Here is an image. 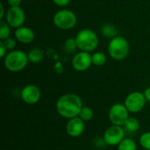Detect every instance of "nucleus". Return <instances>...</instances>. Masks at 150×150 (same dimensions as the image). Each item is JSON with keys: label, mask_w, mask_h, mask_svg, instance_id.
I'll list each match as a JSON object with an SVG mask.
<instances>
[{"label": "nucleus", "mask_w": 150, "mask_h": 150, "mask_svg": "<svg viewBox=\"0 0 150 150\" xmlns=\"http://www.w3.org/2000/svg\"><path fill=\"white\" fill-rule=\"evenodd\" d=\"M83 106L82 98L75 93H66L62 95L55 104L57 113L67 120L77 117Z\"/></svg>", "instance_id": "f257e3e1"}, {"label": "nucleus", "mask_w": 150, "mask_h": 150, "mask_svg": "<svg viewBox=\"0 0 150 150\" xmlns=\"http://www.w3.org/2000/svg\"><path fill=\"white\" fill-rule=\"evenodd\" d=\"M28 55L21 50H11L4 58V64L11 72L22 71L28 64Z\"/></svg>", "instance_id": "f03ea898"}, {"label": "nucleus", "mask_w": 150, "mask_h": 150, "mask_svg": "<svg viewBox=\"0 0 150 150\" xmlns=\"http://www.w3.org/2000/svg\"><path fill=\"white\" fill-rule=\"evenodd\" d=\"M75 39L76 41L77 48L80 49V51L89 53L94 51L99 43L98 36L97 33L94 31L87 28L79 31Z\"/></svg>", "instance_id": "7ed1b4c3"}, {"label": "nucleus", "mask_w": 150, "mask_h": 150, "mask_svg": "<svg viewBox=\"0 0 150 150\" xmlns=\"http://www.w3.org/2000/svg\"><path fill=\"white\" fill-rule=\"evenodd\" d=\"M129 49L128 41L122 36H116L111 39L108 44L109 55L116 61H121L127 58L129 54Z\"/></svg>", "instance_id": "20e7f679"}, {"label": "nucleus", "mask_w": 150, "mask_h": 150, "mask_svg": "<svg viewBox=\"0 0 150 150\" xmlns=\"http://www.w3.org/2000/svg\"><path fill=\"white\" fill-rule=\"evenodd\" d=\"M53 22L54 25L61 30H70L76 26L77 18L72 11L62 9L55 12L53 17Z\"/></svg>", "instance_id": "39448f33"}, {"label": "nucleus", "mask_w": 150, "mask_h": 150, "mask_svg": "<svg viewBox=\"0 0 150 150\" xmlns=\"http://www.w3.org/2000/svg\"><path fill=\"white\" fill-rule=\"evenodd\" d=\"M129 117L130 112L124 104L116 103L110 107L108 112V118L112 125L124 127Z\"/></svg>", "instance_id": "423d86ee"}, {"label": "nucleus", "mask_w": 150, "mask_h": 150, "mask_svg": "<svg viewBox=\"0 0 150 150\" xmlns=\"http://www.w3.org/2000/svg\"><path fill=\"white\" fill-rule=\"evenodd\" d=\"M103 138L107 146L117 147L126 138V130L121 126L111 125L104 132Z\"/></svg>", "instance_id": "0eeeda50"}, {"label": "nucleus", "mask_w": 150, "mask_h": 150, "mask_svg": "<svg viewBox=\"0 0 150 150\" xmlns=\"http://www.w3.org/2000/svg\"><path fill=\"white\" fill-rule=\"evenodd\" d=\"M147 103L143 92L133 91L129 93L125 98L124 105L130 113H138L143 110Z\"/></svg>", "instance_id": "6e6552de"}, {"label": "nucleus", "mask_w": 150, "mask_h": 150, "mask_svg": "<svg viewBox=\"0 0 150 150\" xmlns=\"http://www.w3.org/2000/svg\"><path fill=\"white\" fill-rule=\"evenodd\" d=\"M25 20V14L20 6L10 7L5 13V21L13 28H18L23 25Z\"/></svg>", "instance_id": "1a4fd4ad"}, {"label": "nucleus", "mask_w": 150, "mask_h": 150, "mask_svg": "<svg viewBox=\"0 0 150 150\" xmlns=\"http://www.w3.org/2000/svg\"><path fill=\"white\" fill-rule=\"evenodd\" d=\"M20 98L26 105H35L41 98V91L38 86L34 84H27L21 90Z\"/></svg>", "instance_id": "9d476101"}, {"label": "nucleus", "mask_w": 150, "mask_h": 150, "mask_svg": "<svg viewBox=\"0 0 150 150\" xmlns=\"http://www.w3.org/2000/svg\"><path fill=\"white\" fill-rule=\"evenodd\" d=\"M92 64V57L89 52L80 51L72 59V67L78 72H83L90 69Z\"/></svg>", "instance_id": "9b49d317"}, {"label": "nucleus", "mask_w": 150, "mask_h": 150, "mask_svg": "<svg viewBox=\"0 0 150 150\" xmlns=\"http://www.w3.org/2000/svg\"><path fill=\"white\" fill-rule=\"evenodd\" d=\"M85 130V122L80 117H75L68 120L66 124V133L72 138L80 137Z\"/></svg>", "instance_id": "f8f14e48"}, {"label": "nucleus", "mask_w": 150, "mask_h": 150, "mask_svg": "<svg viewBox=\"0 0 150 150\" xmlns=\"http://www.w3.org/2000/svg\"><path fill=\"white\" fill-rule=\"evenodd\" d=\"M34 37H35L34 32L30 27L22 25L18 28H16L15 38L17 39L18 41H19L22 44H29L33 42Z\"/></svg>", "instance_id": "ddd939ff"}, {"label": "nucleus", "mask_w": 150, "mask_h": 150, "mask_svg": "<svg viewBox=\"0 0 150 150\" xmlns=\"http://www.w3.org/2000/svg\"><path fill=\"white\" fill-rule=\"evenodd\" d=\"M125 130L129 133H135L141 128V122L135 117H129L126 121L124 127Z\"/></svg>", "instance_id": "4468645a"}, {"label": "nucleus", "mask_w": 150, "mask_h": 150, "mask_svg": "<svg viewBox=\"0 0 150 150\" xmlns=\"http://www.w3.org/2000/svg\"><path fill=\"white\" fill-rule=\"evenodd\" d=\"M27 55H28L29 62H32V63H34V64L40 63L44 58V53L40 48H33V49H31L28 52Z\"/></svg>", "instance_id": "2eb2a0df"}, {"label": "nucleus", "mask_w": 150, "mask_h": 150, "mask_svg": "<svg viewBox=\"0 0 150 150\" xmlns=\"http://www.w3.org/2000/svg\"><path fill=\"white\" fill-rule=\"evenodd\" d=\"M118 150H137V143L131 138L126 137L118 146Z\"/></svg>", "instance_id": "dca6fc26"}, {"label": "nucleus", "mask_w": 150, "mask_h": 150, "mask_svg": "<svg viewBox=\"0 0 150 150\" xmlns=\"http://www.w3.org/2000/svg\"><path fill=\"white\" fill-rule=\"evenodd\" d=\"M84 122L90 121L94 117V112L90 106H83V108L80 111V113L78 115Z\"/></svg>", "instance_id": "f3484780"}, {"label": "nucleus", "mask_w": 150, "mask_h": 150, "mask_svg": "<svg viewBox=\"0 0 150 150\" xmlns=\"http://www.w3.org/2000/svg\"><path fill=\"white\" fill-rule=\"evenodd\" d=\"M92 64L95 66H103L106 62V55L103 52H97L94 53L92 55Z\"/></svg>", "instance_id": "a211bd4d"}, {"label": "nucleus", "mask_w": 150, "mask_h": 150, "mask_svg": "<svg viewBox=\"0 0 150 150\" xmlns=\"http://www.w3.org/2000/svg\"><path fill=\"white\" fill-rule=\"evenodd\" d=\"M102 33L104 36L107 37V38H114L117 36V33H118V31L116 29V27L112 25H103L102 27Z\"/></svg>", "instance_id": "6ab92c4d"}, {"label": "nucleus", "mask_w": 150, "mask_h": 150, "mask_svg": "<svg viewBox=\"0 0 150 150\" xmlns=\"http://www.w3.org/2000/svg\"><path fill=\"white\" fill-rule=\"evenodd\" d=\"M11 26L7 24L6 21H0V40H4L5 39L10 37L11 34Z\"/></svg>", "instance_id": "aec40b11"}, {"label": "nucleus", "mask_w": 150, "mask_h": 150, "mask_svg": "<svg viewBox=\"0 0 150 150\" xmlns=\"http://www.w3.org/2000/svg\"><path fill=\"white\" fill-rule=\"evenodd\" d=\"M141 147L145 150H150V131L143 133L139 139Z\"/></svg>", "instance_id": "412c9836"}, {"label": "nucleus", "mask_w": 150, "mask_h": 150, "mask_svg": "<svg viewBox=\"0 0 150 150\" xmlns=\"http://www.w3.org/2000/svg\"><path fill=\"white\" fill-rule=\"evenodd\" d=\"M64 47H65L66 51H67V52H69V53H71V52L75 51V50H76V48L77 47L76 39H73V38H69V39H68V40L65 41Z\"/></svg>", "instance_id": "4be33fe9"}, {"label": "nucleus", "mask_w": 150, "mask_h": 150, "mask_svg": "<svg viewBox=\"0 0 150 150\" xmlns=\"http://www.w3.org/2000/svg\"><path fill=\"white\" fill-rule=\"evenodd\" d=\"M1 41L7 47L8 50H13L15 48V47H16V40L13 38L9 37V38L5 39L4 40H1Z\"/></svg>", "instance_id": "5701e85b"}, {"label": "nucleus", "mask_w": 150, "mask_h": 150, "mask_svg": "<svg viewBox=\"0 0 150 150\" xmlns=\"http://www.w3.org/2000/svg\"><path fill=\"white\" fill-rule=\"evenodd\" d=\"M7 47L4 45V43L2 41H0V57L1 58H4L5 55L7 54Z\"/></svg>", "instance_id": "b1692460"}, {"label": "nucleus", "mask_w": 150, "mask_h": 150, "mask_svg": "<svg viewBox=\"0 0 150 150\" xmlns=\"http://www.w3.org/2000/svg\"><path fill=\"white\" fill-rule=\"evenodd\" d=\"M56 5L58 6H61V7H63V6H66L68 5L71 0H52Z\"/></svg>", "instance_id": "393cba45"}, {"label": "nucleus", "mask_w": 150, "mask_h": 150, "mask_svg": "<svg viewBox=\"0 0 150 150\" xmlns=\"http://www.w3.org/2000/svg\"><path fill=\"white\" fill-rule=\"evenodd\" d=\"M7 3L10 5V7H17L20 6L22 0H7Z\"/></svg>", "instance_id": "a878e982"}, {"label": "nucleus", "mask_w": 150, "mask_h": 150, "mask_svg": "<svg viewBox=\"0 0 150 150\" xmlns=\"http://www.w3.org/2000/svg\"><path fill=\"white\" fill-rule=\"evenodd\" d=\"M144 96L146 98V100L148 102H150V87H148L145 91H144Z\"/></svg>", "instance_id": "bb28decb"}, {"label": "nucleus", "mask_w": 150, "mask_h": 150, "mask_svg": "<svg viewBox=\"0 0 150 150\" xmlns=\"http://www.w3.org/2000/svg\"><path fill=\"white\" fill-rule=\"evenodd\" d=\"M0 19L2 20L3 19V18L5 16V14H4V4L1 3L0 4Z\"/></svg>", "instance_id": "cd10ccee"}]
</instances>
